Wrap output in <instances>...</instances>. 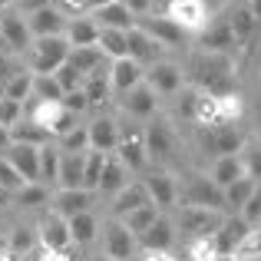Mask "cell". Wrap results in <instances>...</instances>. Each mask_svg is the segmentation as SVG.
Listing matches in <instances>:
<instances>
[{
	"instance_id": "obj_43",
	"label": "cell",
	"mask_w": 261,
	"mask_h": 261,
	"mask_svg": "<svg viewBox=\"0 0 261 261\" xmlns=\"http://www.w3.org/2000/svg\"><path fill=\"white\" fill-rule=\"evenodd\" d=\"M33 245H37V231L27 228V225H17V228L7 235V251H10V255H27Z\"/></svg>"
},
{
	"instance_id": "obj_28",
	"label": "cell",
	"mask_w": 261,
	"mask_h": 261,
	"mask_svg": "<svg viewBox=\"0 0 261 261\" xmlns=\"http://www.w3.org/2000/svg\"><path fill=\"white\" fill-rule=\"evenodd\" d=\"M133 182L129 178V169L122 166L119 155H106V166H102V175H99V189L96 192H106V195H119L126 185Z\"/></svg>"
},
{
	"instance_id": "obj_22",
	"label": "cell",
	"mask_w": 261,
	"mask_h": 261,
	"mask_svg": "<svg viewBox=\"0 0 261 261\" xmlns=\"http://www.w3.org/2000/svg\"><path fill=\"white\" fill-rule=\"evenodd\" d=\"M162 50H166V46H159L146 30H139V27L129 30V60H136L139 66H155L159 57H162Z\"/></svg>"
},
{
	"instance_id": "obj_54",
	"label": "cell",
	"mask_w": 261,
	"mask_h": 261,
	"mask_svg": "<svg viewBox=\"0 0 261 261\" xmlns=\"http://www.w3.org/2000/svg\"><path fill=\"white\" fill-rule=\"evenodd\" d=\"M17 7L30 17V13H37V10H43V7H50V0H17Z\"/></svg>"
},
{
	"instance_id": "obj_24",
	"label": "cell",
	"mask_w": 261,
	"mask_h": 261,
	"mask_svg": "<svg viewBox=\"0 0 261 261\" xmlns=\"http://www.w3.org/2000/svg\"><path fill=\"white\" fill-rule=\"evenodd\" d=\"M146 149H149V159H169L175 149V136L169 129V122L152 119L146 126Z\"/></svg>"
},
{
	"instance_id": "obj_11",
	"label": "cell",
	"mask_w": 261,
	"mask_h": 261,
	"mask_svg": "<svg viewBox=\"0 0 261 261\" xmlns=\"http://www.w3.org/2000/svg\"><path fill=\"white\" fill-rule=\"evenodd\" d=\"M37 238L43 242V248L50 251V255H66L70 251V245H73V235H70V222H66L63 215H46L43 222H40V231H37Z\"/></svg>"
},
{
	"instance_id": "obj_62",
	"label": "cell",
	"mask_w": 261,
	"mask_h": 261,
	"mask_svg": "<svg viewBox=\"0 0 261 261\" xmlns=\"http://www.w3.org/2000/svg\"><path fill=\"white\" fill-rule=\"evenodd\" d=\"M242 261H261V255H251V258H242Z\"/></svg>"
},
{
	"instance_id": "obj_60",
	"label": "cell",
	"mask_w": 261,
	"mask_h": 261,
	"mask_svg": "<svg viewBox=\"0 0 261 261\" xmlns=\"http://www.w3.org/2000/svg\"><path fill=\"white\" fill-rule=\"evenodd\" d=\"M89 261H116V258H109L106 251H102V255H93V258H89Z\"/></svg>"
},
{
	"instance_id": "obj_9",
	"label": "cell",
	"mask_w": 261,
	"mask_h": 261,
	"mask_svg": "<svg viewBox=\"0 0 261 261\" xmlns=\"http://www.w3.org/2000/svg\"><path fill=\"white\" fill-rule=\"evenodd\" d=\"M185 205H202V208H215V212H225V192L212 182L208 175H192L185 182V192H182ZM228 215V212H225Z\"/></svg>"
},
{
	"instance_id": "obj_57",
	"label": "cell",
	"mask_w": 261,
	"mask_h": 261,
	"mask_svg": "<svg viewBox=\"0 0 261 261\" xmlns=\"http://www.w3.org/2000/svg\"><path fill=\"white\" fill-rule=\"evenodd\" d=\"M248 7H251V13H255L258 27H261V0H248Z\"/></svg>"
},
{
	"instance_id": "obj_58",
	"label": "cell",
	"mask_w": 261,
	"mask_h": 261,
	"mask_svg": "<svg viewBox=\"0 0 261 261\" xmlns=\"http://www.w3.org/2000/svg\"><path fill=\"white\" fill-rule=\"evenodd\" d=\"M212 261H242V258H238V255H215Z\"/></svg>"
},
{
	"instance_id": "obj_21",
	"label": "cell",
	"mask_w": 261,
	"mask_h": 261,
	"mask_svg": "<svg viewBox=\"0 0 261 261\" xmlns=\"http://www.w3.org/2000/svg\"><path fill=\"white\" fill-rule=\"evenodd\" d=\"M40 149L37 146H17V142H13L4 152L7 159H10V166L23 175V182H40Z\"/></svg>"
},
{
	"instance_id": "obj_29",
	"label": "cell",
	"mask_w": 261,
	"mask_h": 261,
	"mask_svg": "<svg viewBox=\"0 0 261 261\" xmlns=\"http://www.w3.org/2000/svg\"><path fill=\"white\" fill-rule=\"evenodd\" d=\"M228 23H231V33H235L238 46L251 43V37H255V30H258V20H255V13H251L248 0H242L235 10H228Z\"/></svg>"
},
{
	"instance_id": "obj_49",
	"label": "cell",
	"mask_w": 261,
	"mask_h": 261,
	"mask_svg": "<svg viewBox=\"0 0 261 261\" xmlns=\"http://www.w3.org/2000/svg\"><path fill=\"white\" fill-rule=\"evenodd\" d=\"M20 119H23V102H13V99H7V96H0V126L13 129Z\"/></svg>"
},
{
	"instance_id": "obj_55",
	"label": "cell",
	"mask_w": 261,
	"mask_h": 261,
	"mask_svg": "<svg viewBox=\"0 0 261 261\" xmlns=\"http://www.w3.org/2000/svg\"><path fill=\"white\" fill-rule=\"evenodd\" d=\"M106 4H116V0H83V10L93 13V10H99V7H106Z\"/></svg>"
},
{
	"instance_id": "obj_10",
	"label": "cell",
	"mask_w": 261,
	"mask_h": 261,
	"mask_svg": "<svg viewBox=\"0 0 261 261\" xmlns=\"http://www.w3.org/2000/svg\"><path fill=\"white\" fill-rule=\"evenodd\" d=\"M136 245H139V238L133 235V231L126 228V225L119 222V218H113V222H106V228H102V248H106L109 258L116 261H129L136 255Z\"/></svg>"
},
{
	"instance_id": "obj_7",
	"label": "cell",
	"mask_w": 261,
	"mask_h": 261,
	"mask_svg": "<svg viewBox=\"0 0 261 261\" xmlns=\"http://www.w3.org/2000/svg\"><path fill=\"white\" fill-rule=\"evenodd\" d=\"M136 27H139V30H146L159 46H185V43H192V40H195L192 33H185L178 23H172L166 13H159V17L146 13V17L136 20Z\"/></svg>"
},
{
	"instance_id": "obj_38",
	"label": "cell",
	"mask_w": 261,
	"mask_h": 261,
	"mask_svg": "<svg viewBox=\"0 0 261 261\" xmlns=\"http://www.w3.org/2000/svg\"><path fill=\"white\" fill-rule=\"evenodd\" d=\"M159 215H162V212L155 208V205H146V208H136V212H129V215H126V218H119V222L126 225V228L133 231L136 238H139V235H146V231L152 228V225H155V218H159Z\"/></svg>"
},
{
	"instance_id": "obj_61",
	"label": "cell",
	"mask_w": 261,
	"mask_h": 261,
	"mask_svg": "<svg viewBox=\"0 0 261 261\" xmlns=\"http://www.w3.org/2000/svg\"><path fill=\"white\" fill-rule=\"evenodd\" d=\"M7 198H10V192H7V189H0V208H4V202H7Z\"/></svg>"
},
{
	"instance_id": "obj_39",
	"label": "cell",
	"mask_w": 261,
	"mask_h": 261,
	"mask_svg": "<svg viewBox=\"0 0 261 261\" xmlns=\"http://www.w3.org/2000/svg\"><path fill=\"white\" fill-rule=\"evenodd\" d=\"M17 202L23 205V208H43V205H50V202H53L50 185H43V182H30V185H23V189L17 192Z\"/></svg>"
},
{
	"instance_id": "obj_56",
	"label": "cell",
	"mask_w": 261,
	"mask_h": 261,
	"mask_svg": "<svg viewBox=\"0 0 261 261\" xmlns=\"http://www.w3.org/2000/svg\"><path fill=\"white\" fill-rule=\"evenodd\" d=\"M10 146H13V142H10V129H4V126H0V152H7Z\"/></svg>"
},
{
	"instance_id": "obj_15",
	"label": "cell",
	"mask_w": 261,
	"mask_h": 261,
	"mask_svg": "<svg viewBox=\"0 0 261 261\" xmlns=\"http://www.w3.org/2000/svg\"><path fill=\"white\" fill-rule=\"evenodd\" d=\"M0 43L17 50V53L30 50L33 33H30V27H27V17H20V13H13V10L4 13V17H0Z\"/></svg>"
},
{
	"instance_id": "obj_27",
	"label": "cell",
	"mask_w": 261,
	"mask_h": 261,
	"mask_svg": "<svg viewBox=\"0 0 261 261\" xmlns=\"http://www.w3.org/2000/svg\"><path fill=\"white\" fill-rule=\"evenodd\" d=\"M57 189H86V152L83 155L63 152V159H60V175H57Z\"/></svg>"
},
{
	"instance_id": "obj_53",
	"label": "cell",
	"mask_w": 261,
	"mask_h": 261,
	"mask_svg": "<svg viewBox=\"0 0 261 261\" xmlns=\"http://www.w3.org/2000/svg\"><path fill=\"white\" fill-rule=\"evenodd\" d=\"M122 4H126L129 10L136 13V20H139V17H146V13L152 10V0H122Z\"/></svg>"
},
{
	"instance_id": "obj_37",
	"label": "cell",
	"mask_w": 261,
	"mask_h": 261,
	"mask_svg": "<svg viewBox=\"0 0 261 261\" xmlns=\"http://www.w3.org/2000/svg\"><path fill=\"white\" fill-rule=\"evenodd\" d=\"M60 159H63V152H60V146H53V142H46V146L40 149V182L43 185H57Z\"/></svg>"
},
{
	"instance_id": "obj_46",
	"label": "cell",
	"mask_w": 261,
	"mask_h": 261,
	"mask_svg": "<svg viewBox=\"0 0 261 261\" xmlns=\"http://www.w3.org/2000/svg\"><path fill=\"white\" fill-rule=\"evenodd\" d=\"M23 185H30V182H23V175L10 166V159H7V155H0V189H7L10 195H17Z\"/></svg>"
},
{
	"instance_id": "obj_4",
	"label": "cell",
	"mask_w": 261,
	"mask_h": 261,
	"mask_svg": "<svg viewBox=\"0 0 261 261\" xmlns=\"http://www.w3.org/2000/svg\"><path fill=\"white\" fill-rule=\"evenodd\" d=\"M166 17L172 23H178L185 33H192V37H202L212 23V13H208L205 0H169Z\"/></svg>"
},
{
	"instance_id": "obj_40",
	"label": "cell",
	"mask_w": 261,
	"mask_h": 261,
	"mask_svg": "<svg viewBox=\"0 0 261 261\" xmlns=\"http://www.w3.org/2000/svg\"><path fill=\"white\" fill-rule=\"evenodd\" d=\"M4 96H7V99H13V102H27L33 96V73L30 70H17L10 76V83H7Z\"/></svg>"
},
{
	"instance_id": "obj_3",
	"label": "cell",
	"mask_w": 261,
	"mask_h": 261,
	"mask_svg": "<svg viewBox=\"0 0 261 261\" xmlns=\"http://www.w3.org/2000/svg\"><path fill=\"white\" fill-rule=\"evenodd\" d=\"M225 222V212L215 208H202V205H182L178 212V228L182 235H189L192 242H202V238H212Z\"/></svg>"
},
{
	"instance_id": "obj_8",
	"label": "cell",
	"mask_w": 261,
	"mask_h": 261,
	"mask_svg": "<svg viewBox=\"0 0 261 261\" xmlns=\"http://www.w3.org/2000/svg\"><path fill=\"white\" fill-rule=\"evenodd\" d=\"M248 238H251V225L242 215H225L222 228L212 235V245H215L218 255H238Z\"/></svg>"
},
{
	"instance_id": "obj_18",
	"label": "cell",
	"mask_w": 261,
	"mask_h": 261,
	"mask_svg": "<svg viewBox=\"0 0 261 261\" xmlns=\"http://www.w3.org/2000/svg\"><path fill=\"white\" fill-rule=\"evenodd\" d=\"M89 17H93L99 27H106V30H122V33L136 30V13L129 10V7L122 4V0H116V4H106V7H99V10H93Z\"/></svg>"
},
{
	"instance_id": "obj_1",
	"label": "cell",
	"mask_w": 261,
	"mask_h": 261,
	"mask_svg": "<svg viewBox=\"0 0 261 261\" xmlns=\"http://www.w3.org/2000/svg\"><path fill=\"white\" fill-rule=\"evenodd\" d=\"M192 73H195V83L202 93L215 96H235V76H231V63L222 53H202V57L192 60Z\"/></svg>"
},
{
	"instance_id": "obj_23",
	"label": "cell",
	"mask_w": 261,
	"mask_h": 261,
	"mask_svg": "<svg viewBox=\"0 0 261 261\" xmlns=\"http://www.w3.org/2000/svg\"><path fill=\"white\" fill-rule=\"evenodd\" d=\"M198 43L205 46V53H225V50H231V46H238L235 33H231V23H228V13L218 17V20H212L208 30L198 37Z\"/></svg>"
},
{
	"instance_id": "obj_35",
	"label": "cell",
	"mask_w": 261,
	"mask_h": 261,
	"mask_svg": "<svg viewBox=\"0 0 261 261\" xmlns=\"http://www.w3.org/2000/svg\"><path fill=\"white\" fill-rule=\"evenodd\" d=\"M10 142H17V146H46L50 142V133L46 129H40L37 122H30V119H20L17 126L10 129Z\"/></svg>"
},
{
	"instance_id": "obj_45",
	"label": "cell",
	"mask_w": 261,
	"mask_h": 261,
	"mask_svg": "<svg viewBox=\"0 0 261 261\" xmlns=\"http://www.w3.org/2000/svg\"><path fill=\"white\" fill-rule=\"evenodd\" d=\"M60 152H70V155H83L89 152V129L86 126H76L73 133H66L63 139H57Z\"/></svg>"
},
{
	"instance_id": "obj_30",
	"label": "cell",
	"mask_w": 261,
	"mask_h": 261,
	"mask_svg": "<svg viewBox=\"0 0 261 261\" xmlns=\"http://www.w3.org/2000/svg\"><path fill=\"white\" fill-rule=\"evenodd\" d=\"M245 175V166H242V155H222V159H215L212 162V172L208 178L218 185V189H228V185H235L238 178Z\"/></svg>"
},
{
	"instance_id": "obj_5",
	"label": "cell",
	"mask_w": 261,
	"mask_h": 261,
	"mask_svg": "<svg viewBox=\"0 0 261 261\" xmlns=\"http://www.w3.org/2000/svg\"><path fill=\"white\" fill-rule=\"evenodd\" d=\"M198 142H202L205 152H212L215 159L222 155H238L245 146L242 133L235 126H198Z\"/></svg>"
},
{
	"instance_id": "obj_12",
	"label": "cell",
	"mask_w": 261,
	"mask_h": 261,
	"mask_svg": "<svg viewBox=\"0 0 261 261\" xmlns=\"http://www.w3.org/2000/svg\"><path fill=\"white\" fill-rule=\"evenodd\" d=\"M66 23H70V17H66L60 7H53V4L27 17V27H30L33 40H43V37H63V33H66Z\"/></svg>"
},
{
	"instance_id": "obj_42",
	"label": "cell",
	"mask_w": 261,
	"mask_h": 261,
	"mask_svg": "<svg viewBox=\"0 0 261 261\" xmlns=\"http://www.w3.org/2000/svg\"><path fill=\"white\" fill-rule=\"evenodd\" d=\"M109 70L106 66H102V70H96L93 76H86V83H83V93L89 96V106H99L102 99H106L109 96Z\"/></svg>"
},
{
	"instance_id": "obj_33",
	"label": "cell",
	"mask_w": 261,
	"mask_h": 261,
	"mask_svg": "<svg viewBox=\"0 0 261 261\" xmlns=\"http://www.w3.org/2000/svg\"><path fill=\"white\" fill-rule=\"evenodd\" d=\"M96 46H99V53L106 60H122V57H129V33L99 27V43Z\"/></svg>"
},
{
	"instance_id": "obj_19",
	"label": "cell",
	"mask_w": 261,
	"mask_h": 261,
	"mask_svg": "<svg viewBox=\"0 0 261 261\" xmlns=\"http://www.w3.org/2000/svg\"><path fill=\"white\" fill-rule=\"evenodd\" d=\"M172 245H175V225L166 215H159L152 228L146 235H139V248H146L149 255H166Z\"/></svg>"
},
{
	"instance_id": "obj_20",
	"label": "cell",
	"mask_w": 261,
	"mask_h": 261,
	"mask_svg": "<svg viewBox=\"0 0 261 261\" xmlns=\"http://www.w3.org/2000/svg\"><path fill=\"white\" fill-rule=\"evenodd\" d=\"M146 192H149V198H152V205L155 208H172L175 205V198H178V185H175V178L169 175V172H149L146 178Z\"/></svg>"
},
{
	"instance_id": "obj_41",
	"label": "cell",
	"mask_w": 261,
	"mask_h": 261,
	"mask_svg": "<svg viewBox=\"0 0 261 261\" xmlns=\"http://www.w3.org/2000/svg\"><path fill=\"white\" fill-rule=\"evenodd\" d=\"M242 166H245V175L251 178V182L261 185V139H248L242 146Z\"/></svg>"
},
{
	"instance_id": "obj_14",
	"label": "cell",
	"mask_w": 261,
	"mask_h": 261,
	"mask_svg": "<svg viewBox=\"0 0 261 261\" xmlns=\"http://www.w3.org/2000/svg\"><path fill=\"white\" fill-rule=\"evenodd\" d=\"M139 83H146V66H139L136 60L122 57V60H113L109 63V86L116 89V93H133Z\"/></svg>"
},
{
	"instance_id": "obj_51",
	"label": "cell",
	"mask_w": 261,
	"mask_h": 261,
	"mask_svg": "<svg viewBox=\"0 0 261 261\" xmlns=\"http://www.w3.org/2000/svg\"><path fill=\"white\" fill-rule=\"evenodd\" d=\"M63 106L66 109H70V113H86V109H89V96L83 93V89H73V93H66L63 96Z\"/></svg>"
},
{
	"instance_id": "obj_44",
	"label": "cell",
	"mask_w": 261,
	"mask_h": 261,
	"mask_svg": "<svg viewBox=\"0 0 261 261\" xmlns=\"http://www.w3.org/2000/svg\"><path fill=\"white\" fill-rule=\"evenodd\" d=\"M33 96L43 102H63V86L57 76H33Z\"/></svg>"
},
{
	"instance_id": "obj_48",
	"label": "cell",
	"mask_w": 261,
	"mask_h": 261,
	"mask_svg": "<svg viewBox=\"0 0 261 261\" xmlns=\"http://www.w3.org/2000/svg\"><path fill=\"white\" fill-rule=\"evenodd\" d=\"M102 166H106V155H102V152H93V149H89V152H86V189H89V192L99 189Z\"/></svg>"
},
{
	"instance_id": "obj_52",
	"label": "cell",
	"mask_w": 261,
	"mask_h": 261,
	"mask_svg": "<svg viewBox=\"0 0 261 261\" xmlns=\"http://www.w3.org/2000/svg\"><path fill=\"white\" fill-rule=\"evenodd\" d=\"M13 73H17V70H13V63L4 57V53H0V96H4V89H7V83H10Z\"/></svg>"
},
{
	"instance_id": "obj_34",
	"label": "cell",
	"mask_w": 261,
	"mask_h": 261,
	"mask_svg": "<svg viewBox=\"0 0 261 261\" xmlns=\"http://www.w3.org/2000/svg\"><path fill=\"white\" fill-rule=\"evenodd\" d=\"M255 189H258V182H251L248 175H242L235 185H228V189H225V212H228V215L242 212V208H245V202L255 195Z\"/></svg>"
},
{
	"instance_id": "obj_13",
	"label": "cell",
	"mask_w": 261,
	"mask_h": 261,
	"mask_svg": "<svg viewBox=\"0 0 261 261\" xmlns=\"http://www.w3.org/2000/svg\"><path fill=\"white\" fill-rule=\"evenodd\" d=\"M93 202H96V192H89V189H57L53 192V212L63 218L93 212Z\"/></svg>"
},
{
	"instance_id": "obj_36",
	"label": "cell",
	"mask_w": 261,
	"mask_h": 261,
	"mask_svg": "<svg viewBox=\"0 0 261 261\" xmlns=\"http://www.w3.org/2000/svg\"><path fill=\"white\" fill-rule=\"evenodd\" d=\"M70 63L76 66L83 76H93L96 70H102V66H106V57L99 53V46H80V50L70 53Z\"/></svg>"
},
{
	"instance_id": "obj_47",
	"label": "cell",
	"mask_w": 261,
	"mask_h": 261,
	"mask_svg": "<svg viewBox=\"0 0 261 261\" xmlns=\"http://www.w3.org/2000/svg\"><path fill=\"white\" fill-rule=\"evenodd\" d=\"M53 76L60 80V86H63V93H73V89H83V83H86V76H83V73H80L76 66L70 63V60H66V63L60 66V70L53 73Z\"/></svg>"
},
{
	"instance_id": "obj_6",
	"label": "cell",
	"mask_w": 261,
	"mask_h": 261,
	"mask_svg": "<svg viewBox=\"0 0 261 261\" xmlns=\"http://www.w3.org/2000/svg\"><path fill=\"white\" fill-rule=\"evenodd\" d=\"M116 155L122 159V166L129 172H139L149 162V149H146V129L139 126H119V146H116Z\"/></svg>"
},
{
	"instance_id": "obj_2",
	"label": "cell",
	"mask_w": 261,
	"mask_h": 261,
	"mask_svg": "<svg viewBox=\"0 0 261 261\" xmlns=\"http://www.w3.org/2000/svg\"><path fill=\"white\" fill-rule=\"evenodd\" d=\"M70 53H73V46H70V40H66V33L63 37L33 40V46L27 50V57H30V73L33 76H53V73L70 60Z\"/></svg>"
},
{
	"instance_id": "obj_25",
	"label": "cell",
	"mask_w": 261,
	"mask_h": 261,
	"mask_svg": "<svg viewBox=\"0 0 261 261\" xmlns=\"http://www.w3.org/2000/svg\"><path fill=\"white\" fill-rule=\"evenodd\" d=\"M146 205H152V198L146 192V182H129L119 195H113V218H126L129 212L146 208Z\"/></svg>"
},
{
	"instance_id": "obj_59",
	"label": "cell",
	"mask_w": 261,
	"mask_h": 261,
	"mask_svg": "<svg viewBox=\"0 0 261 261\" xmlns=\"http://www.w3.org/2000/svg\"><path fill=\"white\" fill-rule=\"evenodd\" d=\"M4 251H7V231L0 228V255H4Z\"/></svg>"
},
{
	"instance_id": "obj_50",
	"label": "cell",
	"mask_w": 261,
	"mask_h": 261,
	"mask_svg": "<svg viewBox=\"0 0 261 261\" xmlns=\"http://www.w3.org/2000/svg\"><path fill=\"white\" fill-rule=\"evenodd\" d=\"M238 215H242L245 222L251 225V228H258V225H261V185L255 189V195H251L248 202H245V208L238 212Z\"/></svg>"
},
{
	"instance_id": "obj_17",
	"label": "cell",
	"mask_w": 261,
	"mask_h": 261,
	"mask_svg": "<svg viewBox=\"0 0 261 261\" xmlns=\"http://www.w3.org/2000/svg\"><path fill=\"white\" fill-rule=\"evenodd\" d=\"M146 83L155 89V93H162V96H172L182 89L185 83V76H182V70H178L175 63H169V60H159L155 66H149L146 70Z\"/></svg>"
},
{
	"instance_id": "obj_26",
	"label": "cell",
	"mask_w": 261,
	"mask_h": 261,
	"mask_svg": "<svg viewBox=\"0 0 261 261\" xmlns=\"http://www.w3.org/2000/svg\"><path fill=\"white\" fill-rule=\"evenodd\" d=\"M66 40H70L73 50H80V46H96L99 43V23H96L89 13L70 17V23H66Z\"/></svg>"
},
{
	"instance_id": "obj_16",
	"label": "cell",
	"mask_w": 261,
	"mask_h": 261,
	"mask_svg": "<svg viewBox=\"0 0 261 261\" xmlns=\"http://www.w3.org/2000/svg\"><path fill=\"white\" fill-rule=\"evenodd\" d=\"M89 149L102 155H116V146H119V126L109 116H99V119L89 122Z\"/></svg>"
},
{
	"instance_id": "obj_31",
	"label": "cell",
	"mask_w": 261,
	"mask_h": 261,
	"mask_svg": "<svg viewBox=\"0 0 261 261\" xmlns=\"http://www.w3.org/2000/svg\"><path fill=\"white\" fill-rule=\"evenodd\" d=\"M122 109H126L129 116L149 119V116L155 113V89L149 86V83H139L133 93H126V99H122Z\"/></svg>"
},
{
	"instance_id": "obj_32",
	"label": "cell",
	"mask_w": 261,
	"mask_h": 261,
	"mask_svg": "<svg viewBox=\"0 0 261 261\" xmlns=\"http://www.w3.org/2000/svg\"><path fill=\"white\" fill-rule=\"evenodd\" d=\"M70 222V235H73V245H93L96 238H99V218L93 215V212H83V215H73L66 218Z\"/></svg>"
}]
</instances>
